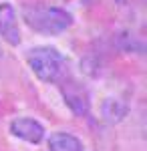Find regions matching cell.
<instances>
[{"mask_svg": "<svg viewBox=\"0 0 147 151\" xmlns=\"http://www.w3.org/2000/svg\"><path fill=\"white\" fill-rule=\"evenodd\" d=\"M22 20L34 32L40 35H61L73 26V14L58 6L26 4L22 8Z\"/></svg>", "mask_w": 147, "mask_h": 151, "instance_id": "cell-1", "label": "cell"}, {"mask_svg": "<svg viewBox=\"0 0 147 151\" xmlns=\"http://www.w3.org/2000/svg\"><path fill=\"white\" fill-rule=\"evenodd\" d=\"M26 63L43 83H58L67 75V58L53 47H36L26 52Z\"/></svg>", "mask_w": 147, "mask_h": 151, "instance_id": "cell-2", "label": "cell"}, {"mask_svg": "<svg viewBox=\"0 0 147 151\" xmlns=\"http://www.w3.org/2000/svg\"><path fill=\"white\" fill-rule=\"evenodd\" d=\"M10 133L18 139L26 141V143H40L45 139V127L36 121V119H30V117H18L10 123Z\"/></svg>", "mask_w": 147, "mask_h": 151, "instance_id": "cell-3", "label": "cell"}, {"mask_svg": "<svg viewBox=\"0 0 147 151\" xmlns=\"http://www.w3.org/2000/svg\"><path fill=\"white\" fill-rule=\"evenodd\" d=\"M63 97H65V103L68 105V109L75 113V115H89V107H91V101H89V93L81 87L79 83L71 81V83H65L63 87Z\"/></svg>", "mask_w": 147, "mask_h": 151, "instance_id": "cell-4", "label": "cell"}, {"mask_svg": "<svg viewBox=\"0 0 147 151\" xmlns=\"http://www.w3.org/2000/svg\"><path fill=\"white\" fill-rule=\"evenodd\" d=\"M0 36L10 47L20 45V30H18V22H16V10L8 2L0 4Z\"/></svg>", "mask_w": 147, "mask_h": 151, "instance_id": "cell-5", "label": "cell"}, {"mask_svg": "<svg viewBox=\"0 0 147 151\" xmlns=\"http://www.w3.org/2000/svg\"><path fill=\"white\" fill-rule=\"evenodd\" d=\"M127 113H129V105H127V101L119 99V97H107L101 105L103 119L107 123H111V125L121 123L125 117H127Z\"/></svg>", "mask_w": 147, "mask_h": 151, "instance_id": "cell-6", "label": "cell"}, {"mask_svg": "<svg viewBox=\"0 0 147 151\" xmlns=\"http://www.w3.org/2000/svg\"><path fill=\"white\" fill-rule=\"evenodd\" d=\"M46 147H48V151H85L83 141L79 137H75L73 133H65V131L50 133Z\"/></svg>", "mask_w": 147, "mask_h": 151, "instance_id": "cell-7", "label": "cell"}, {"mask_svg": "<svg viewBox=\"0 0 147 151\" xmlns=\"http://www.w3.org/2000/svg\"><path fill=\"white\" fill-rule=\"evenodd\" d=\"M115 2H117V4H119V6H127V4H129V2H131V0H115Z\"/></svg>", "mask_w": 147, "mask_h": 151, "instance_id": "cell-8", "label": "cell"}]
</instances>
